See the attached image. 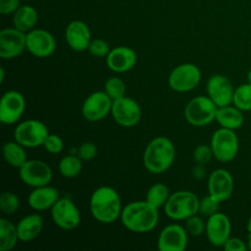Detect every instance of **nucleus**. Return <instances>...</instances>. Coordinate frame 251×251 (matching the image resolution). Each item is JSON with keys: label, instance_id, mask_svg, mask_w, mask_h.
I'll use <instances>...</instances> for the list:
<instances>
[{"label": "nucleus", "instance_id": "41", "mask_svg": "<svg viewBox=\"0 0 251 251\" xmlns=\"http://www.w3.org/2000/svg\"><path fill=\"white\" fill-rule=\"evenodd\" d=\"M205 176H206V170L204 168V165L197 164L192 170L193 178L196 180H201L205 177Z\"/></svg>", "mask_w": 251, "mask_h": 251}, {"label": "nucleus", "instance_id": "35", "mask_svg": "<svg viewBox=\"0 0 251 251\" xmlns=\"http://www.w3.org/2000/svg\"><path fill=\"white\" fill-rule=\"evenodd\" d=\"M87 50L92 56L97 58H106L111 51L108 42L101 38L91 39Z\"/></svg>", "mask_w": 251, "mask_h": 251}, {"label": "nucleus", "instance_id": "31", "mask_svg": "<svg viewBox=\"0 0 251 251\" xmlns=\"http://www.w3.org/2000/svg\"><path fill=\"white\" fill-rule=\"evenodd\" d=\"M126 87L125 81L118 76L108 78L104 85V91L113 101L124 97L126 95Z\"/></svg>", "mask_w": 251, "mask_h": 251}, {"label": "nucleus", "instance_id": "8", "mask_svg": "<svg viewBox=\"0 0 251 251\" xmlns=\"http://www.w3.org/2000/svg\"><path fill=\"white\" fill-rule=\"evenodd\" d=\"M201 80L200 69L192 63H183L176 66L170 73L169 86L176 92H188L193 90Z\"/></svg>", "mask_w": 251, "mask_h": 251}, {"label": "nucleus", "instance_id": "45", "mask_svg": "<svg viewBox=\"0 0 251 251\" xmlns=\"http://www.w3.org/2000/svg\"><path fill=\"white\" fill-rule=\"evenodd\" d=\"M248 248L251 250V233H248V241H247Z\"/></svg>", "mask_w": 251, "mask_h": 251}, {"label": "nucleus", "instance_id": "12", "mask_svg": "<svg viewBox=\"0 0 251 251\" xmlns=\"http://www.w3.org/2000/svg\"><path fill=\"white\" fill-rule=\"evenodd\" d=\"M113 100L103 91L89 94L81 106V114L88 122H99L111 113Z\"/></svg>", "mask_w": 251, "mask_h": 251}, {"label": "nucleus", "instance_id": "14", "mask_svg": "<svg viewBox=\"0 0 251 251\" xmlns=\"http://www.w3.org/2000/svg\"><path fill=\"white\" fill-rule=\"evenodd\" d=\"M26 50L37 58H47L55 52L56 40L48 30L33 28L26 32Z\"/></svg>", "mask_w": 251, "mask_h": 251}, {"label": "nucleus", "instance_id": "44", "mask_svg": "<svg viewBox=\"0 0 251 251\" xmlns=\"http://www.w3.org/2000/svg\"><path fill=\"white\" fill-rule=\"evenodd\" d=\"M0 73H1L0 81H1V82H3V80H4V77H5V70H4V68H3V67H1V69H0Z\"/></svg>", "mask_w": 251, "mask_h": 251}, {"label": "nucleus", "instance_id": "9", "mask_svg": "<svg viewBox=\"0 0 251 251\" xmlns=\"http://www.w3.org/2000/svg\"><path fill=\"white\" fill-rule=\"evenodd\" d=\"M19 176L25 184L35 188L49 184L53 173L47 163L41 160H27L19 169Z\"/></svg>", "mask_w": 251, "mask_h": 251}, {"label": "nucleus", "instance_id": "28", "mask_svg": "<svg viewBox=\"0 0 251 251\" xmlns=\"http://www.w3.org/2000/svg\"><path fill=\"white\" fill-rule=\"evenodd\" d=\"M171 193L168 186L164 183L158 182L154 183L150 186L146 193V201L154 206L155 208L159 209L160 207H164L166 202L168 201Z\"/></svg>", "mask_w": 251, "mask_h": 251}, {"label": "nucleus", "instance_id": "20", "mask_svg": "<svg viewBox=\"0 0 251 251\" xmlns=\"http://www.w3.org/2000/svg\"><path fill=\"white\" fill-rule=\"evenodd\" d=\"M137 61L136 53L127 46H118L109 52L106 57L107 67L118 74L126 73L131 70Z\"/></svg>", "mask_w": 251, "mask_h": 251}, {"label": "nucleus", "instance_id": "25", "mask_svg": "<svg viewBox=\"0 0 251 251\" xmlns=\"http://www.w3.org/2000/svg\"><path fill=\"white\" fill-rule=\"evenodd\" d=\"M37 20V11L30 5L20 6L13 14L14 27L25 33L34 28Z\"/></svg>", "mask_w": 251, "mask_h": 251}, {"label": "nucleus", "instance_id": "18", "mask_svg": "<svg viewBox=\"0 0 251 251\" xmlns=\"http://www.w3.org/2000/svg\"><path fill=\"white\" fill-rule=\"evenodd\" d=\"M206 90L211 100L218 106L223 107L232 103L234 88L229 80L224 75H213L207 81Z\"/></svg>", "mask_w": 251, "mask_h": 251}, {"label": "nucleus", "instance_id": "26", "mask_svg": "<svg viewBox=\"0 0 251 251\" xmlns=\"http://www.w3.org/2000/svg\"><path fill=\"white\" fill-rule=\"evenodd\" d=\"M25 148V146L16 140L6 142L2 148L3 158L6 163H8L13 168L20 169L27 161Z\"/></svg>", "mask_w": 251, "mask_h": 251}, {"label": "nucleus", "instance_id": "34", "mask_svg": "<svg viewBox=\"0 0 251 251\" xmlns=\"http://www.w3.org/2000/svg\"><path fill=\"white\" fill-rule=\"evenodd\" d=\"M185 229L192 236H200L205 232L206 222H204L201 215H192L185 220Z\"/></svg>", "mask_w": 251, "mask_h": 251}, {"label": "nucleus", "instance_id": "29", "mask_svg": "<svg viewBox=\"0 0 251 251\" xmlns=\"http://www.w3.org/2000/svg\"><path fill=\"white\" fill-rule=\"evenodd\" d=\"M60 174L68 178L78 176L82 170L81 160L76 155H67L63 157L58 165Z\"/></svg>", "mask_w": 251, "mask_h": 251}, {"label": "nucleus", "instance_id": "11", "mask_svg": "<svg viewBox=\"0 0 251 251\" xmlns=\"http://www.w3.org/2000/svg\"><path fill=\"white\" fill-rule=\"evenodd\" d=\"M111 114L114 121L125 127L136 126L142 116L139 104L134 99L126 95L113 101Z\"/></svg>", "mask_w": 251, "mask_h": 251}, {"label": "nucleus", "instance_id": "42", "mask_svg": "<svg viewBox=\"0 0 251 251\" xmlns=\"http://www.w3.org/2000/svg\"><path fill=\"white\" fill-rule=\"evenodd\" d=\"M246 229L248 231V233H251V215L247 221V225H246Z\"/></svg>", "mask_w": 251, "mask_h": 251}, {"label": "nucleus", "instance_id": "36", "mask_svg": "<svg viewBox=\"0 0 251 251\" xmlns=\"http://www.w3.org/2000/svg\"><path fill=\"white\" fill-rule=\"evenodd\" d=\"M214 157L212 148L207 144H200L193 151V160L196 164L206 165Z\"/></svg>", "mask_w": 251, "mask_h": 251}, {"label": "nucleus", "instance_id": "40", "mask_svg": "<svg viewBox=\"0 0 251 251\" xmlns=\"http://www.w3.org/2000/svg\"><path fill=\"white\" fill-rule=\"evenodd\" d=\"M20 6V0H0V13L2 15L14 14Z\"/></svg>", "mask_w": 251, "mask_h": 251}, {"label": "nucleus", "instance_id": "3", "mask_svg": "<svg viewBox=\"0 0 251 251\" xmlns=\"http://www.w3.org/2000/svg\"><path fill=\"white\" fill-rule=\"evenodd\" d=\"M176 158L174 143L165 136L153 138L145 147L143 164L152 174H162L171 168Z\"/></svg>", "mask_w": 251, "mask_h": 251}, {"label": "nucleus", "instance_id": "21", "mask_svg": "<svg viewBox=\"0 0 251 251\" xmlns=\"http://www.w3.org/2000/svg\"><path fill=\"white\" fill-rule=\"evenodd\" d=\"M65 36L68 45L76 52L87 50L91 41V33L88 25L79 20L72 21L67 25Z\"/></svg>", "mask_w": 251, "mask_h": 251}, {"label": "nucleus", "instance_id": "1", "mask_svg": "<svg viewBox=\"0 0 251 251\" xmlns=\"http://www.w3.org/2000/svg\"><path fill=\"white\" fill-rule=\"evenodd\" d=\"M124 226L130 231L144 233L153 230L159 221L158 209L144 201H133L123 208L120 217Z\"/></svg>", "mask_w": 251, "mask_h": 251}, {"label": "nucleus", "instance_id": "6", "mask_svg": "<svg viewBox=\"0 0 251 251\" xmlns=\"http://www.w3.org/2000/svg\"><path fill=\"white\" fill-rule=\"evenodd\" d=\"M210 146L214 158L222 163H227L236 157L239 150V141L234 130L220 127L213 133Z\"/></svg>", "mask_w": 251, "mask_h": 251}, {"label": "nucleus", "instance_id": "38", "mask_svg": "<svg viewBox=\"0 0 251 251\" xmlns=\"http://www.w3.org/2000/svg\"><path fill=\"white\" fill-rule=\"evenodd\" d=\"M97 154V147L94 143L85 141L79 145L76 151V155L81 161H90L95 158Z\"/></svg>", "mask_w": 251, "mask_h": 251}, {"label": "nucleus", "instance_id": "15", "mask_svg": "<svg viewBox=\"0 0 251 251\" xmlns=\"http://www.w3.org/2000/svg\"><path fill=\"white\" fill-rule=\"evenodd\" d=\"M25 109L24 95L17 90H9L2 96L0 102V121L5 125L17 123Z\"/></svg>", "mask_w": 251, "mask_h": 251}, {"label": "nucleus", "instance_id": "23", "mask_svg": "<svg viewBox=\"0 0 251 251\" xmlns=\"http://www.w3.org/2000/svg\"><path fill=\"white\" fill-rule=\"evenodd\" d=\"M43 227V218L32 213L23 217L17 224V230L20 241L29 242L34 240L40 234Z\"/></svg>", "mask_w": 251, "mask_h": 251}, {"label": "nucleus", "instance_id": "2", "mask_svg": "<svg viewBox=\"0 0 251 251\" xmlns=\"http://www.w3.org/2000/svg\"><path fill=\"white\" fill-rule=\"evenodd\" d=\"M92 217L99 223L111 224L122 214V201L119 193L111 186L103 185L96 188L89 200Z\"/></svg>", "mask_w": 251, "mask_h": 251}, {"label": "nucleus", "instance_id": "33", "mask_svg": "<svg viewBox=\"0 0 251 251\" xmlns=\"http://www.w3.org/2000/svg\"><path fill=\"white\" fill-rule=\"evenodd\" d=\"M220 203L221 202L219 200H217L212 195L208 194V195L204 196L202 199H200L198 214L201 215L202 217L208 218V217L214 215L215 213L219 212Z\"/></svg>", "mask_w": 251, "mask_h": 251}, {"label": "nucleus", "instance_id": "37", "mask_svg": "<svg viewBox=\"0 0 251 251\" xmlns=\"http://www.w3.org/2000/svg\"><path fill=\"white\" fill-rule=\"evenodd\" d=\"M42 146H44L47 152L51 154H58L62 152L64 148V141L59 135L49 133Z\"/></svg>", "mask_w": 251, "mask_h": 251}, {"label": "nucleus", "instance_id": "5", "mask_svg": "<svg viewBox=\"0 0 251 251\" xmlns=\"http://www.w3.org/2000/svg\"><path fill=\"white\" fill-rule=\"evenodd\" d=\"M218 106L207 95L196 96L184 108V118L191 126H205L216 120Z\"/></svg>", "mask_w": 251, "mask_h": 251}, {"label": "nucleus", "instance_id": "10", "mask_svg": "<svg viewBox=\"0 0 251 251\" xmlns=\"http://www.w3.org/2000/svg\"><path fill=\"white\" fill-rule=\"evenodd\" d=\"M51 217L56 226L64 230H73L80 224V212L68 197H63L51 208Z\"/></svg>", "mask_w": 251, "mask_h": 251}, {"label": "nucleus", "instance_id": "13", "mask_svg": "<svg viewBox=\"0 0 251 251\" xmlns=\"http://www.w3.org/2000/svg\"><path fill=\"white\" fill-rule=\"evenodd\" d=\"M26 49V33L16 27L3 28L0 31V57L14 59Z\"/></svg>", "mask_w": 251, "mask_h": 251}, {"label": "nucleus", "instance_id": "7", "mask_svg": "<svg viewBox=\"0 0 251 251\" xmlns=\"http://www.w3.org/2000/svg\"><path fill=\"white\" fill-rule=\"evenodd\" d=\"M48 134L49 131L45 124L34 119L18 124L14 130L15 140L27 148L43 145Z\"/></svg>", "mask_w": 251, "mask_h": 251}, {"label": "nucleus", "instance_id": "19", "mask_svg": "<svg viewBox=\"0 0 251 251\" xmlns=\"http://www.w3.org/2000/svg\"><path fill=\"white\" fill-rule=\"evenodd\" d=\"M208 193L220 202L227 200L233 192L234 181L231 174L225 169L213 171L208 178Z\"/></svg>", "mask_w": 251, "mask_h": 251}, {"label": "nucleus", "instance_id": "22", "mask_svg": "<svg viewBox=\"0 0 251 251\" xmlns=\"http://www.w3.org/2000/svg\"><path fill=\"white\" fill-rule=\"evenodd\" d=\"M59 199V190L47 184L33 188L28 194L27 203L34 211H45L51 209Z\"/></svg>", "mask_w": 251, "mask_h": 251}, {"label": "nucleus", "instance_id": "17", "mask_svg": "<svg viewBox=\"0 0 251 251\" xmlns=\"http://www.w3.org/2000/svg\"><path fill=\"white\" fill-rule=\"evenodd\" d=\"M185 227L177 224L166 226L160 232L157 245L160 251H183L188 242Z\"/></svg>", "mask_w": 251, "mask_h": 251}, {"label": "nucleus", "instance_id": "27", "mask_svg": "<svg viewBox=\"0 0 251 251\" xmlns=\"http://www.w3.org/2000/svg\"><path fill=\"white\" fill-rule=\"evenodd\" d=\"M17 226L6 218L0 219V250L10 251L19 241Z\"/></svg>", "mask_w": 251, "mask_h": 251}, {"label": "nucleus", "instance_id": "4", "mask_svg": "<svg viewBox=\"0 0 251 251\" xmlns=\"http://www.w3.org/2000/svg\"><path fill=\"white\" fill-rule=\"evenodd\" d=\"M200 199L188 190H179L172 193L164 206L166 215L176 221L186 220L192 215L198 214Z\"/></svg>", "mask_w": 251, "mask_h": 251}, {"label": "nucleus", "instance_id": "43", "mask_svg": "<svg viewBox=\"0 0 251 251\" xmlns=\"http://www.w3.org/2000/svg\"><path fill=\"white\" fill-rule=\"evenodd\" d=\"M246 82L251 84V68L248 70V72L246 74Z\"/></svg>", "mask_w": 251, "mask_h": 251}, {"label": "nucleus", "instance_id": "39", "mask_svg": "<svg viewBox=\"0 0 251 251\" xmlns=\"http://www.w3.org/2000/svg\"><path fill=\"white\" fill-rule=\"evenodd\" d=\"M248 245H246V243L242 239L231 236H229L223 245V248L226 251H245Z\"/></svg>", "mask_w": 251, "mask_h": 251}, {"label": "nucleus", "instance_id": "24", "mask_svg": "<svg viewBox=\"0 0 251 251\" xmlns=\"http://www.w3.org/2000/svg\"><path fill=\"white\" fill-rule=\"evenodd\" d=\"M215 121H217L221 127L236 130L240 128L244 123L243 112L231 104L219 107Z\"/></svg>", "mask_w": 251, "mask_h": 251}, {"label": "nucleus", "instance_id": "32", "mask_svg": "<svg viewBox=\"0 0 251 251\" xmlns=\"http://www.w3.org/2000/svg\"><path fill=\"white\" fill-rule=\"evenodd\" d=\"M20 208V200L18 196L10 191H3L0 195V210L6 216L17 213Z\"/></svg>", "mask_w": 251, "mask_h": 251}, {"label": "nucleus", "instance_id": "30", "mask_svg": "<svg viewBox=\"0 0 251 251\" xmlns=\"http://www.w3.org/2000/svg\"><path fill=\"white\" fill-rule=\"evenodd\" d=\"M232 104L242 112L251 111V84L242 83L234 88Z\"/></svg>", "mask_w": 251, "mask_h": 251}, {"label": "nucleus", "instance_id": "16", "mask_svg": "<svg viewBox=\"0 0 251 251\" xmlns=\"http://www.w3.org/2000/svg\"><path fill=\"white\" fill-rule=\"evenodd\" d=\"M231 223L229 218L221 212L208 217L205 233L209 242L215 247H223L230 236Z\"/></svg>", "mask_w": 251, "mask_h": 251}]
</instances>
